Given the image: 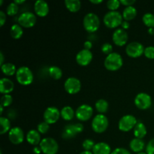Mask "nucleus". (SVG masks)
Listing matches in <instances>:
<instances>
[{
  "mask_svg": "<svg viewBox=\"0 0 154 154\" xmlns=\"http://www.w3.org/2000/svg\"><path fill=\"white\" fill-rule=\"evenodd\" d=\"M144 50L145 48L142 44L138 42H131L126 46V53L129 57L138 58L144 54Z\"/></svg>",
  "mask_w": 154,
  "mask_h": 154,
  "instance_id": "1a4fd4ad",
  "label": "nucleus"
},
{
  "mask_svg": "<svg viewBox=\"0 0 154 154\" xmlns=\"http://www.w3.org/2000/svg\"><path fill=\"white\" fill-rule=\"evenodd\" d=\"M13 102V98L11 95L6 94L3 95L1 98V106L3 108H6V107L10 106Z\"/></svg>",
  "mask_w": 154,
  "mask_h": 154,
  "instance_id": "72a5a7b5",
  "label": "nucleus"
},
{
  "mask_svg": "<svg viewBox=\"0 0 154 154\" xmlns=\"http://www.w3.org/2000/svg\"><path fill=\"white\" fill-rule=\"evenodd\" d=\"M65 90L69 94L74 95L79 93L81 89V83L80 80L78 78L70 77L68 78L64 84Z\"/></svg>",
  "mask_w": 154,
  "mask_h": 154,
  "instance_id": "f8f14e48",
  "label": "nucleus"
},
{
  "mask_svg": "<svg viewBox=\"0 0 154 154\" xmlns=\"http://www.w3.org/2000/svg\"><path fill=\"white\" fill-rule=\"evenodd\" d=\"M18 23L24 28H31L36 23L37 18L35 14L32 12H23L18 17Z\"/></svg>",
  "mask_w": 154,
  "mask_h": 154,
  "instance_id": "9d476101",
  "label": "nucleus"
},
{
  "mask_svg": "<svg viewBox=\"0 0 154 154\" xmlns=\"http://www.w3.org/2000/svg\"><path fill=\"white\" fill-rule=\"evenodd\" d=\"M145 147V143L142 139H139V138H133L131 140L130 143H129V147L131 150L135 153H140L142 152V150L144 149Z\"/></svg>",
  "mask_w": 154,
  "mask_h": 154,
  "instance_id": "4be33fe9",
  "label": "nucleus"
},
{
  "mask_svg": "<svg viewBox=\"0 0 154 154\" xmlns=\"http://www.w3.org/2000/svg\"><path fill=\"white\" fill-rule=\"evenodd\" d=\"M3 107L2 106H0V110H1V113H0V114H2V112H3Z\"/></svg>",
  "mask_w": 154,
  "mask_h": 154,
  "instance_id": "864d4df0",
  "label": "nucleus"
},
{
  "mask_svg": "<svg viewBox=\"0 0 154 154\" xmlns=\"http://www.w3.org/2000/svg\"><path fill=\"white\" fill-rule=\"evenodd\" d=\"M93 54L90 51L86 49L81 50L77 54L75 60L77 63L81 66H87L93 60Z\"/></svg>",
  "mask_w": 154,
  "mask_h": 154,
  "instance_id": "2eb2a0df",
  "label": "nucleus"
},
{
  "mask_svg": "<svg viewBox=\"0 0 154 154\" xmlns=\"http://www.w3.org/2000/svg\"><path fill=\"white\" fill-rule=\"evenodd\" d=\"M14 88V84L11 80L3 78L0 80V93L2 94H8L11 93Z\"/></svg>",
  "mask_w": 154,
  "mask_h": 154,
  "instance_id": "6ab92c4d",
  "label": "nucleus"
},
{
  "mask_svg": "<svg viewBox=\"0 0 154 154\" xmlns=\"http://www.w3.org/2000/svg\"><path fill=\"white\" fill-rule=\"evenodd\" d=\"M144 54L147 59L154 60V47L148 46L147 47V48H145Z\"/></svg>",
  "mask_w": 154,
  "mask_h": 154,
  "instance_id": "4c0bfd02",
  "label": "nucleus"
},
{
  "mask_svg": "<svg viewBox=\"0 0 154 154\" xmlns=\"http://www.w3.org/2000/svg\"><path fill=\"white\" fill-rule=\"evenodd\" d=\"M121 26H122V29L124 30H126L128 29L129 28V23L128 22V21H123V23H122L121 24Z\"/></svg>",
  "mask_w": 154,
  "mask_h": 154,
  "instance_id": "a18cd8bd",
  "label": "nucleus"
},
{
  "mask_svg": "<svg viewBox=\"0 0 154 154\" xmlns=\"http://www.w3.org/2000/svg\"><path fill=\"white\" fill-rule=\"evenodd\" d=\"M84 49L86 50H89L90 51L92 48H93V42L90 40H87L84 42Z\"/></svg>",
  "mask_w": 154,
  "mask_h": 154,
  "instance_id": "c03bdc74",
  "label": "nucleus"
},
{
  "mask_svg": "<svg viewBox=\"0 0 154 154\" xmlns=\"http://www.w3.org/2000/svg\"><path fill=\"white\" fill-rule=\"evenodd\" d=\"M148 32L151 35H154V29L153 28H150L148 30Z\"/></svg>",
  "mask_w": 154,
  "mask_h": 154,
  "instance_id": "603ef678",
  "label": "nucleus"
},
{
  "mask_svg": "<svg viewBox=\"0 0 154 154\" xmlns=\"http://www.w3.org/2000/svg\"><path fill=\"white\" fill-rule=\"evenodd\" d=\"M61 116L60 110L56 107H48L44 112V120L48 124H54L57 123Z\"/></svg>",
  "mask_w": 154,
  "mask_h": 154,
  "instance_id": "ddd939ff",
  "label": "nucleus"
},
{
  "mask_svg": "<svg viewBox=\"0 0 154 154\" xmlns=\"http://www.w3.org/2000/svg\"><path fill=\"white\" fill-rule=\"evenodd\" d=\"M109 125L108 119L105 114H97L96 117L93 118L92 121L91 126L92 129L96 133L101 134L105 132L107 130Z\"/></svg>",
  "mask_w": 154,
  "mask_h": 154,
  "instance_id": "39448f33",
  "label": "nucleus"
},
{
  "mask_svg": "<svg viewBox=\"0 0 154 154\" xmlns=\"http://www.w3.org/2000/svg\"><path fill=\"white\" fill-rule=\"evenodd\" d=\"M39 147L44 154H57L59 150L58 143L52 138H43Z\"/></svg>",
  "mask_w": 154,
  "mask_h": 154,
  "instance_id": "0eeeda50",
  "label": "nucleus"
},
{
  "mask_svg": "<svg viewBox=\"0 0 154 154\" xmlns=\"http://www.w3.org/2000/svg\"><path fill=\"white\" fill-rule=\"evenodd\" d=\"M138 154H147V153H144V152H140Z\"/></svg>",
  "mask_w": 154,
  "mask_h": 154,
  "instance_id": "5fc2aeb1",
  "label": "nucleus"
},
{
  "mask_svg": "<svg viewBox=\"0 0 154 154\" xmlns=\"http://www.w3.org/2000/svg\"><path fill=\"white\" fill-rule=\"evenodd\" d=\"M1 70L6 76H12L14 74H16L17 71L16 69V66L10 63H4L1 66Z\"/></svg>",
  "mask_w": 154,
  "mask_h": 154,
  "instance_id": "bb28decb",
  "label": "nucleus"
},
{
  "mask_svg": "<svg viewBox=\"0 0 154 154\" xmlns=\"http://www.w3.org/2000/svg\"><path fill=\"white\" fill-rule=\"evenodd\" d=\"M147 132V131L145 125L141 122H138L135 127L134 128V135L136 138L142 139L143 138L146 136Z\"/></svg>",
  "mask_w": 154,
  "mask_h": 154,
  "instance_id": "5701e85b",
  "label": "nucleus"
},
{
  "mask_svg": "<svg viewBox=\"0 0 154 154\" xmlns=\"http://www.w3.org/2000/svg\"><path fill=\"white\" fill-rule=\"evenodd\" d=\"M111 154H132L129 150L123 147H117L115 150H113Z\"/></svg>",
  "mask_w": 154,
  "mask_h": 154,
  "instance_id": "a19ab883",
  "label": "nucleus"
},
{
  "mask_svg": "<svg viewBox=\"0 0 154 154\" xmlns=\"http://www.w3.org/2000/svg\"><path fill=\"white\" fill-rule=\"evenodd\" d=\"M138 123L137 119L133 115L127 114L120 118L118 123V128L120 131L127 132L133 129Z\"/></svg>",
  "mask_w": 154,
  "mask_h": 154,
  "instance_id": "6e6552de",
  "label": "nucleus"
},
{
  "mask_svg": "<svg viewBox=\"0 0 154 154\" xmlns=\"http://www.w3.org/2000/svg\"><path fill=\"white\" fill-rule=\"evenodd\" d=\"M48 75L54 80H60L63 76V71L58 66H52L48 70Z\"/></svg>",
  "mask_w": 154,
  "mask_h": 154,
  "instance_id": "cd10ccee",
  "label": "nucleus"
},
{
  "mask_svg": "<svg viewBox=\"0 0 154 154\" xmlns=\"http://www.w3.org/2000/svg\"><path fill=\"white\" fill-rule=\"evenodd\" d=\"M146 153L147 154H154V138H152L147 144Z\"/></svg>",
  "mask_w": 154,
  "mask_h": 154,
  "instance_id": "ea45409f",
  "label": "nucleus"
},
{
  "mask_svg": "<svg viewBox=\"0 0 154 154\" xmlns=\"http://www.w3.org/2000/svg\"><path fill=\"white\" fill-rule=\"evenodd\" d=\"M123 19V16L119 11H109L104 16L103 22L108 28L114 29L121 26Z\"/></svg>",
  "mask_w": 154,
  "mask_h": 154,
  "instance_id": "7ed1b4c3",
  "label": "nucleus"
},
{
  "mask_svg": "<svg viewBox=\"0 0 154 154\" xmlns=\"http://www.w3.org/2000/svg\"><path fill=\"white\" fill-rule=\"evenodd\" d=\"M34 152H35V153H36V154H39V153H40L41 152H42V150H41L40 147H35V148H34Z\"/></svg>",
  "mask_w": 154,
  "mask_h": 154,
  "instance_id": "09e8293b",
  "label": "nucleus"
},
{
  "mask_svg": "<svg viewBox=\"0 0 154 154\" xmlns=\"http://www.w3.org/2000/svg\"><path fill=\"white\" fill-rule=\"evenodd\" d=\"M83 25L88 32L94 33L100 26V20L96 14L89 13L84 17Z\"/></svg>",
  "mask_w": 154,
  "mask_h": 154,
  "instance_id": "20e7f679",
  "label": "nucleus"
},
{
  "mask_svg": "<svg viewBox=\"0 0 154 154\" xmlns=\"http://www.w3.org/2000/svg\"><path fill=\"white\" fill-rule=\"evenodd\" d=\"M0 124H1V131L0 134L4 135L6 132H10L11 129V122L8 118L4 117H0Z\"/></svg>",
  "mask_w": 154,
  "mask_h": 154,
  "instance_id": "7c9ffc66",
  "label": "nucleus"
},
{
  "mask_svg": "<svg viewBox=\"0 0 154 154\" xmlns=\"http://www.w3.org/2000/svg\"><path fill=\"white\" fill-rule=\"evenodd\" d=\"M95 106H96V111L102 114L108 111L109 105H108V102L105 99H99L96 102Z\"/></svg>",
  "mask_w": 154,
  "mask_h": 154,
  "instance_id": "c756f323",
  "label": "nucleus"
},
{
  "mask_svg": "<svg viewBox=\"0 0 154 154\" xmlns=\"http://www.w3.org/2000/svg\"><path fill=\"white\" fill-rule=\"evenodd\" d=\"M111 148L108 144L105 142H99L95 144L93 149V154H111Z\"/></svg>",
  "mask_w": 154,
  "mask_h": 154,
  "instance_id": "412c9836",
  "label": "nucleus"
},
{
  "mask_svg": "<svg viewBox=\"0 0 154 154\" xmlns=\"http://www.w3.org/2000/svg\"><path fill=\"white\" fill-rule=\"evenodd\" d=\"M84 126L82 123H73V124H68L63 129L62 132V137L63 139L69 140L73 138L78 134L81 133L84 131Z\"/></svg>",
  "mask_w": 154,
  "mask_h": 154,
  "instance_id": "423d86ee",
  "label": "nucleus"
},
{
  "mask_svg": "<svg viewBox=\"0 0 154 154\" xmlns=\"http://www.w3.org/2000/svg\"><path fill=\"white\" fill-rule=\"evenodd\" d=\"M64 3L66 8L72 13L78 12L81 9V2L79 0H66Z\"/></svg>",
  "mask_w": 154,
  "mask_h": 154,
  "instance_id": "393cba45",
  "label": "nucleus"
},
{
  "mask_svg": "<svg viewBox=\"0 0 154 154\" xmlns=\"http://www.w3.org/2000/svg\"><path fill=\"white\" fill-rule=\"evenodd\" d=\"M105 67L111 72L117 71L123 66V60L120 54L118 53L113 52L110 55L107 56L105 60Z\"/></svg>",
  "mask_w": 154,
  "mask_h": 154,
  "instance_id": "f257e3e1",
  "label": "nucleus"
},
{
  "mask_svg": "<svg viewBox=\"0 0 154 154\" xmlns=\"http://www.w3.org/2000/svg\"><path fill=\"white\" fill-rule=\"evenodd\" d=\"M50 129V126L49 124L48 123H46L45 121L42 122V123H39L38 125V127H37V130L38 131V132L40 134H45L48 132V131Z\"/></svg>",
  "mask_w": 154,
  "mask_h": 154,
  "instance_id": "e433bc0d",
  "label": "nucleus"
},
{
  "mask_svg": "<svg viewBox=\"0 0 154 154\" xmlns=\"http://www.w3.org/2000/svg\"><path fill=\"white\" fill-rule=\"evenodd\" d=\"M2 3H3L2 0H0V5H2Z\"/></svg>",
  "mask_w": 154,
  "mask_h": 154,
  "instance_id": "6e6d98bb",
  "label": "nucleus"
},
{
  "mask_svg": "<svg viewBox=\"0 0 154 154\" xmlns=\"http://www.w3.org/2000/svg\"><path fill=\"white\" fill-rule=\"evenodd\" d=\"M34 11L36 15L44 17L49 13V5L48 2L44 0H38L34 4Z\"/></svg>",
  "mask_w": 154,
  "mask_h": 154,
  "instance_id": "a211bd4d",
  "label": "nucleus"
},
{
  "mask_svg": "<svg viewBox=\"0 0 154 154\" xmlns=\"http://www.w3.org/2000/svg\"><path fill=\"white\" fill-rule=\"evenodd\" d=\"M4 64V55H3L2 52L0 53V66H2Z\"/></svg>",
  "mask_w": 154,
  "mask_h": 154,
  "instance_id": "49530a36",
  "label": "nucleus"
},
{
  "mask_svg": "<svg viewBox=\"0 0 154 154\" xmlns=\"http://www.w3.org/2000/svg\"><path fill=\"white\" fill-rule=\"evenodd\" d=\"M10 34L13 38L14 39H19L20 38L23 34V30L22 26L19 25V24H14L11 26L10 30Z\"/></svg>",
  "mask_w": 154,
  "mask_h": 154,
  "instance_id": "c85d7f7f",
  "label": "nucleus"
},
{
  "mask_svg": "<svg viewBox=\"0 0 154 154\" xmlns=\"http://www.w3.org/2000/svg\"><path fill=\"white\" fill-rule=\"evenodd\" d=\"M112 40L117 46H124L127 43L128 33L123 29H117L113 32Z\"/></svg>",
  "mask_w": 154,
  "mask_h": 154,
  "instance_id": "f3484780",
  "label": "nucleus"
},
{
  "mask_svg": "<svg viewBox=\"0 0 154 154\" xmlns=\"http://www.w3.org/2000/svg\"><path fill=\"white\" fill-rule=\"evenodd\" d=\"M95 142L92 139L90 138H87V139L84 140V142L82 144L83 148L84 149V150H87V151H90V150H93V147L95 146Z\"/></svg>",
  "mask_w": 154,
  "mask_h": 154,
  "instance_id": "c9c22d12",
  "label": "nucleus"
},
{
  "mask_svg": "<svg viewBox=\"0 0 154 154\" xmlns=\"http://www.w3.org/2000/svg\"><path fill=\"white\" fill-rule=\"evenodd\" d=\"M18 11H19V5L14 2L8 5L6 13L8 16H15L18 13Z\"/></svg>",
  "mask_w": 154,
  "mask_h": 154,
  "instance_id": "473e14b6",
  "label": "nucleus"
},
{
  "mask_svg": "<svg viewBox=\"0 0 154 154\" xmlns=\"http://www.w3.org/2000/svg\"><path fill=\"white\" fill-rule=\"evenodd\" d=\"M122 16L126 21L132 20L137 16V9L133 6L126 7L123 10Z\"/></svg>",
  "mask_w": 154,
  "mask_h": 154,
  "instance_id": "b1692460",
  "label": "nucleus"
},
{
  "mask_svg": "<svg viewBox=\"0 0 154 154\" xmlns=\"http://www.w3.org/2000/svg\"><path fill=\"white\" fill-rule=\"evenodd\" d=\"M9 141L13 144L17 145L23 143L24 140V133L23 129L20 127L15 126L12 128L8 132Z\"/></svg>",
  "mask_w": 154,
  "mask_h": 154,
  "instance_id": "dca6fc26",
  "label": "nucleus"
},
{
  "mask_svg": "<svg viewBox=\"0 0 154 154\" xmlns=\"http://www.w3.org/2000/svg\"><path fill=\"white\" fill-rule=\"evenodd\" d=\"M26 141L29 144L32 145L37 146L38 144H40L42 139H41V135L38 131L35 129H32L29 131L26 135Z\"/></svg>",
  "mask_w": 154,
  "mask_h": 154,
  "instance_id": "aec40b11",
  "label": "nucleus"
},
{
  "mask_svg": "<svg viewBox=\"0 0 154 154\" xmlns=\"http://www.w3.org/2000/svg\"><path fill=\"white\" fill-rule=\"evenodd\" d=\"M80 154H93V152L91 151H87V150H84V151L81 152Z\"/></svg>",
  "mask_w": 154,
  "mask_h": 154,
  "instance_id": "3c124183",
  "label": "nucleus"
},
{
  "mask_svg": "<svg viewBox=\"0 0 154 154\" xmlns=\"http://www.w3.org/2000/svg\"><path fill=\"white\" fill-rule=\"evenodd\" d=\"M6 21V14L4 11H0V26H3Z\"/></svg>",
  "mask_w": 154,
  "mask_h": 154,
  "instance_id": "37998d69",
  "label": "nucleus"
},
{
  "mask_svg": "<svg viewBox=\"0 0 154 154\" xmlns=\"http://www.w3.org/2000/svg\"><path fill=\"white\" fill-rule=\"evenodd\" d=\"M120 2L118 0H110L107 2V7L110 11H116V10L120 7Z\"/></svg>",
  "mask_w": 154,
  "mask_h": 154,
  "instance_id": "f704fd0d",
  "label": "nucleus"
},
{
  "mask_svg": "<svg viewBox=\"0 0 154 154\" xmlns=\"http://www.w3.org/2000/svg\"><path fill=\"white\" fill-rule=\"evenodd\" d=\"M60 113H61L62 118L64 120H66V121L72 120L75 115L73 108L70 106L63 107L61 111H60Z\"/></svg>",
  "mask_w": 154,
  "mask_h": 154,
  "instance_id": "a878e982",
  "label": "nucleus"
},
{
  "mask_svg": "<svg viewBox=\"0 0 154 154\" xmlns=\"http://www.w3.org/2000/svg\"><path fill=\"white\" fill-rule=\"evenodd\" d=\"M142 21L146 26L149 28H154V14L151 13L144 14L142 17Z\"/></svg>",
  "mask_w": 154,
  "mask_h": 154,
  "instance_id": "2f4dec72",
  "label": "nucleus"
},
{
  "mask_svg": "<svg viewBox=\"0 0 154 154\" xmlns=\"http://www.w3.org/2000/svg\"><path fill=\"white\" fill-rule=\"evenodd\" d=\"M16 79L21 85L29 86L33 82L34 75L29 68L27 66H21L16 72Z\"/></svg>",
  "mask_w": 154,
  "mask_h": 154,
  "instance_id": "f03ea898",
  "label": "nucleus"
},
{
  "mask_svg": "<svg viewBox=\"0 0 154 154\" xmlns=\"http://www.w3.org/2000/svg\"><path fill=\"white\" fill-rule=\"evenodd\" d=\"M93 114V109L89 105H81L77 108L75 116L79 120L86 122L90 120Z\"/></svg>",
  "mask_w": 154,
  "mask_h": 154,
  "instance_id": "4468645a",
  "label": "nucleus"
},
{
  "mask_svg": "<svg viewBox=\"0 0 154 154\" xmlns=\"http://www.w3.org/2000/svg\"><path fill=\"white\" fill-rule=\"evenodd\" d=\"M14 2L16 3V4H17L18 5H19L23 4V3L25 2V0H22V1H19V0H15Z\"/></svg>",
  "mask_w": 154,
  "mask_h": 154,
  "instance_id": "8fccbe9b",
  "label": "nucleus"
},
{
  "mask_svg": "<svg viewBox=\"0 0 154 154\" xmlns=\"http://www.w3.org/2000/svg\"><path fill=\"white\" fill-rule=\"evenodd\" d=\"M135 105L140 110L148 109L152 105L151 97L147 93H138L135 98Z\"/></svg>",
  "mask_w": 154,
  "mask_h": 154,
  "instance_id": "9b49d317",
  "label": "nucleus"
},
{
  "mask_svg": "<svg viewBox=\"0 0 154 154\" xmlns=\"http://www.w3.org/2000/svg\"><path fill=\"white\" fill-rule=\"evenodd\" d=\"M102 51L103 54H106L107 56L110 55L111 54H112L113 51V47L111 44L109 43H105L102 45Z\"/></svg>",
  "mask_w": 154,
  "mask_h": 154,
  "instance_id": "58836bf2",
  "label": "nucleus"
},
{
  "mask_svg": "<svg viewBox=\"0 0 154 154\" xmlns=\"http://www.w3.org/2000/svg\"><path fill=\"white\" fill-rule=\"evenodd\" d=\"M120 4L129 7V6H132V5L135 3V0H120Z\"/></svg>",
  "mask_w": 154,
  "mask_h": 154,
  "instance_id": "79ce46f5",
  "label": "nucleus"
},
{
  "mask_svg": "<svg viewBox=\"0 0 154 154\" xmlns=\"http://www.w3.org/2000/svg\"><path fill=\"white\" fill-rule=\"evenodd\" d=\"M90 2L91 3H93V4L98 5V4H100V3H102V0H90Z\"/></svg>",
  "mask_w": 154,
  "mask_h": 154,
  "instance_id": "de8ad7c7",
  "label": "nucleus"
}]
</instances>
